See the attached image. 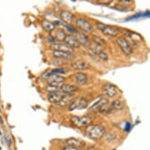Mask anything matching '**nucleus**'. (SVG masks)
I'll list each match as a JSON object with an SVG mask.
<instances>
[{
  "label": "nucleus",
  "mask_w": 150,
  "mask_h": 150,
  "mask_svg": "<svg viewBox=\"0 0 150 150\" xmlns=\"http://www.w3.org/2000/svg\"><path fill=\"white\" fill-rule=\"evenodd\" d=\"M85 133L86 136L92 139V140H99L103 138L106 130L105 127L100 125V124H90L86 127Z\"/></svg>",
  "instance_id": "obj_1"
},
{
  "label": "nucleus",
  "mask_w": 150,
  "mask_h": 150,
  "mask_svg": "<svg viewBox=\"0 0 150 150\" xmlns=\"http://www.w3.org/2000/svg\"><path fill=\"white\" fill-rule=\"evenodd\" d=\"M95 26L102 34H104L106 36L116 37L120 33V30L117 27H116V26L105 25V24L98 22V21L96 22Z\"/></svg>",
  "instance_id": "obj_2"
},
{
  "label": "nucleus",
  "mask_w": 150,
  "mask_h": 150,
  "mask_svg": "<svg viewBox=\"0 0 150 150\" xmlns=\"http://www.w3.org/2000/svg\"><path fill=\"white\" fill-rule=\"evenodd\" d=\"M92 118L89 116H74L70 119V122L78 128L86 127L92 123Z\"/></svg>",
  "instance_id": "obj_3"
},
{
  "label": "nucleus",
  "mask_w": 150,
  "mask_h": 150,
  "mask_svg": "<svg viewBox=\"0 0 150 150\" xmlns=\"http://www.w3.org/2000/svg\"><path fill=\"white\" fill-rule=\"evenodd\" d=\"M116 44L118 45L119 48L123 52L125 55H130L133 54V47H131V45L129 42L126 38L124 37H117L116 40Z\"/></svg>",
  "instance_id": "obj_4"
},
{
  "label": "nucleus",
  "mask_w": 150,
  "mask_h": 150,
  "mask_svg": "<svg viewBox=\"0 0 150 150\" xmlns=\"http://www.w3.org/2000/svg\"><path fill=\"white\" fill-rule=\"evenodd\" d=\"M75 22H76V27L80 30V32L84 34H91L93 32V25L86 19L78 18V19H76Z\"/></svg>",
  "instance_id": "obj_5"
},
{
  "label": "nucleus",
  "mask_w": 150,
  "mask_h": 150,
  "mask_svg": "<svg viewBox=\"0 0 150 150\" xmlns=\"http://www.w3.org/2000/svg\"><path fill=\"white\" fill-rule=\"evenodd\" d=\"M68 93H64L61 91H55V92H50L47 95V99L48 101L52 104H55L59 105L60 103L63 101L64 97L66 96Z\"/></svg>",
  "instance_id": "obj_6"
},
{
  "label": "nucleus",
  "mask_w": 150,
  "mask_h": 150,
  "mask_svg": "<svg viewBox=\"0 0 150 150\" xmlns=\"http://www.w3.org/2000/svg\"><path fill=\"white\" fill-rule=\"evenodd\" d=\"M88 48L94 55H96L97 57H99V58L101 60H102L103 62H108V54L104 50L102 47H99V46H97V45L93 44H93L90 45V47H89Z\"/></svg>",
  "instance_id": "obj_7"
},
{
  "label": "nucleus",
  "mask_w": 150,
  "mask_h": 150,
  "mask_svg": "<svg viewBox=\"0 0 150 150\" xmlns=\"http://www.w3.org/2000/svg\"><path fill=\"white\" fill-rule=\"evenodd\" d=\"M102 93H103L104 96H105V98H112L117 95L118 91L115 85L110 83H107L104 85Z\"/></svg>",
  "instance_id": "obj_8"
},
{
  "label": "nucleus",
  "mask_w": 150,
  "mask_h": 150,
  "mask_svg": "<svg viewBox=\"0 0 150 150\" xmlns=\"http://www.w3.org/2000/svg\"><path fill=\"white\" fill-rule=\"evenodd\" d=\"M60 17L62 22L66 24V25H71L76 21L75 15L69 10H62L60 13Z\"/></svg>",
  "instance_id": "obj_9"
},
{
  "label": "nucleus",
  "mask_w": 150,
  "mask_h": 150,
  "mask_svg": "<svg viewBox=\"0 0 150 150\" xmlns=\"http://www.w3.org/2000/svg\"><path fill=\"white\" fill-rule=\"evenodd\" d=\"M53 56L55 59L63 60V61H73L76 58V55L71 52L65 51H53Z\"/></svg>",
  "instance_id": "obj_10"
},
{
  "label": "nucleus",
  "mask_w": 150,
  "mask_h": 150,
  "mask_svg": "<svg viewBox=\"0 0 150 150\" xmlns=\"http://www.w3.org/2000/svg\"><path fill=\"white\" fill-rule=\"evenodd\" d=\"M47 79L48 85L57 86L60 88H61L62 85H63L65 82V78L62 76H59V75H53V76H50L49 78H47Z\"/></svg>",
  "instance_id": "obj_11"
},
{
  "label": "nucleus",
  "mask_w": 150,
  "mask_h": 150,
  "mask_svg": "<svg viewBox=\"0 0 150 150\" xmlns=\"http://www.w3.org/2000/svg\"><path fill=\"white\" fill-rule=\"evenodd\" d=\"M50 49L52 51H65V52H71L73 53L74 50L72 48L68 46L65 43H62V42H55L53 44L50 45Z\"/></svg>",
  "instance_id": "obj_12"
},
{
  "label": "nucleus",
  "mask_w": 150,
  "mask_h": 150,
  "mask_svg": "<svg viewBox=\"0 0 150 150\" xmlns=\"http://www.w3.org/2000/svg\"><path fill=\"white\" fill-rule=\"evenodd\" d=\"M71 69L79 71H83L88 70L91 68V65L85 61H76L71 63Z\"/></svg>",
  "instance_id": "obj_13"
},
{
  "label": "nucleus",
  "mask_w": 150,
  "mask_h": 150,
  "mask_svg": "<svg viewBox=\"0 0 150 150\" xmlns=\"http://www.w3.org/2000/svg\"><path fill=\"white\" fill-rule=\"evenodd\" d=\"M109 101H108V98H101L97 101L94 104H93L92 105L88 108V111L91 113H96V112H98L99 109L101 108V106L105 105L106 103H108Z\"/></svg>",
  "instance_id": "obj_14"
},
{
  "label": "nucleus",
  "mask_w": 150,
  "mask_h": 150,
  "mask_svg": "<svg viewBox=\"0 0 150 150\" xmlns=\"http://www.w3.org/2000/svg\"><path fill=\"white\" fill-rule=\"evenodd\" d=\"M64 42L65 44L72 48V49H79L80 47V44L76 40V38L73 35H66V37L64 40Z\"/></svg>",
  "instance_id": "obj_15"
},
{
  "label": "nucleus",
  "mask_w": 150,
  "mask_h": 150,
  "mask_svg": "<svg viewBox=\"0 0 150 150\" xmlns=\"http://www.w3.org/2000/svg\"><path fill=\"white\" fill-rule=\"evenodd\" d=\"M75 37L76 38V40H78V42H79L80 46L83 45V47H90V45L91 44L87 35H86V34L83 33V32L78 31V32L75 34Z\"/></svg>",
  "instance_id": "obj_16"
},
{
  "label": "nucleus",
  "mask_w": 150,
  "mask_h": 150,
  "mask_svg": "<svg viewBox=\"0 0 150 150\" xmlns=\"http://www.w3.org/2000/svg\"><path fill=\"white\" fill-rule=\"evenodd\" d=\"M74 79L77 84L81 85V86L88 83V76L86 73H84L83 71H78L74 74Z\"/></svg>",
  "instance_id": "obj_17"
},
{
  "label": "nucleus",
  "mask_w": 150,
  "mask_h": 150,
  "mask_svg": "<svg viewBox=\"0 0 150 150\" xmlns=\"http://www.w3.org/2000/svg\"><path fill=\"white\" fill-rule=\"evenodd\" d=\"M66 143L69 146H72V147L77 148V149H81L83 148L86 145L85 142L83 140H80L79 138H68L66 140Z\"/></svg>",
  "instance_id": "obj_18"
},
{
  "label": "nucleus",
  "mask_w": 150,
  "mask_h": 150,
  "mask_svg": "<svg viewBox=\"0 0 150 150\" xmlns=\"http://www.w3.org/2000/svg\"><path fill=\"white\" fill-rule=\"evenodd\" d=\"M51 36L54 39V40L56 41V42H64V39L66 37V34L65 32L62 29L56 30L54 29L53 32H51Z\"/></svg>",
  "instance_id": "obj_19"
},
{
  "label": "nucleus",
  "mask_w": 150,
  "mask_h": 150,
  "mask_svg": "<svg viewBox=\"0 0 150 150\" xmlns=\"http://www.w3.org/2000/svg\"><path fill=\"white\" fill-rule=\"evenodd\" d=\"M78 86L76 85H72V84H68L64 83L62 85L60 91L64 93H68V94H73V93L76 92L78 91Z\"/></svg>",
  "instance_id": "obj_20"
},
{
  "label": "nucleus",
  "mask_w": 150,
  "mask_h": 150,
  "mask_svg": "<svg viewBox=\"0 0 150 150\" xmlns=\"http://www.w3.org/2000/svg\"><path fill=\"white\" fill-rule=\"evenodd\" d=\"M41 25H42L43 30H45L47 32H49V33H51L56 28L54 26L53 21H50L47 20V19H43Z\"/></svg>",
  "instance_id": "obj_21"
},
{
  "label": "nucleus",
  "mask_w": 150,
  "mask_h": 150,
  "mask_svg": "<svg viewBox=\"0 0 150 150\" xmlns=\"http://www.w3.org/2000/svg\"><path fill=\"white\" fill-rule=\"evenodd\" d=\"M112 108L114 111H120L123 110L124 108V104L121 100L120 99H116L112 101V103L110 104Z\"/></svg>",
  "instance_id": "obj_22"
},
{
  "label": "nucleus",
  "mask_w": 150,
  "mask_h": 150,
  "mask_svg": "<svg viewBox=\"0 0 150 150\" xmlns=\"http://www.w3.org/2000/svg\"><path fill=\"white\" fill-rule=\"evenodd\" d=\"M114 112V110L112 108V106L109 103H106L105 105L101 106L100 109H99L98 112H100L101 114H104V115H108V114L112 113Z\"/></svg>",
  "instance_id": "obj_23"
},
{
  "label": "nucleus",
  "mask_w": 150,
  "mask_h": 150,
  "mask_svg": "<svg viewBox=\"0 0 150 150\" xmlns=\"http://www.w3.org/2000/svg\"><path fill=\"white\" fill-rule=\"evenodd\" d=\"M92 40H93V44L99 46V47H105L106 46V41L104 39H102L101 37L98 36V35H93L92 36Z\"/></svg>",
  "instance_id": "obj_24"
},
{
  "label": "nucleus",
  "mask_w": 150,
  "mask_h": 150,
  "mask_svg": "<svg viewBox=\"0 0 150 150\" xmlns=\"http://www.w3.org/2000/svg\"><path fill=\"white\" fill-rule=\"evenodd\" d=\"M79 101H80V98H79L71 99V101H70V103L68 105L69 110L73 111L75 109H78L79 106Z\"/></svg>",
  "instance_id": "obj_25"
},
{
  "label": "nucleus",
  "mask_w": 150,
  "mask_h": 150,
  "mask_svg": "<svg viewBox=\"0 0 150 150\" xmlns=\"http://www.w3.org/2000/svg\"><path fill=\"white\" fill-rule=\"evenodd\" d=\"M149 17V11H146V12H144L143 13H137V14L134 15L132 17H129L127 19H126V21H132L135 20V19H138V18H141V17Z\"/></svg>",
  "instance_id": "obj_26"
},
{
  "label": "nucleus",
  "mask_w": 150,
  "mask_h": 150,
  "mask_svg": "<svg viewBox=\"0 0 150 150\" xmlns=\"http://www.w3.org/2000/svg\"><path fill=\"white\" fill-rule=\"evenodd\" d=\"M88 105V101L85 98H80V101H79V106L78 109H83V108H86Z\"/></svg>",
  "instance_id": "obj_27"
},
{
  "label": "nucleus",
  "mask_w": 150,
  "mask_h": 150,
  "mask_svg": "<svg viewBox=\"0 0 150 150\" xmlns=\"http://www.w3.org/2000/svg\"><path fill=\"white\" fill-rule=\"evenodd\" d=\"M113 0H97V3L103 5H109Z\"/></svg>",
  "instance_id": "obj_28"
},
{
  "label": "nucleus",
  "mask_w": 150,
  "mask_h": 150,
  "mask_svg": "<svg viewBox=\"0 0 150 150\" xmlns=\"http://www.w3.org/2000/svg\"><path fill=\"white\" fill-rule=\"evenodd\" d=\"M119 2L121 3H123V4H127V5H129V4H131L133 3L132 0H118Z\"/></svg>",
  "instance_id": "obj_29"
},
{
  "label": "nucleus",
  "mask_w": 150,
  "mask_h": 150,
  "mask_svg": "<svg viewBox=\"0 0 150 150\" xmlns=\"http://www.w3.org/2000/svg\"><path fill=\"white\" fill-rule=\"evenodd\" d=\"M86 150H102L100 148L97 147V146H94V145H91V146H89V147L86 148Z\"/></svg>",
  "instance_id": "obj_30"
},
{
  "label": "nucleus",
  "mask_w": 150,
  "mask_h": 150,
  "mask_svg": "<svg viewBox=\"0 0 150 150\" xmlns=\"http://www.w3.org/2000/svg\"><path fill=\"white\" fill-rule=\"evenodd\" d=\"M63 150H79V149H77V148H75V147H72V146H66L65 148L63 149Z\"/></svg>",
  "instance_id": "obj_31"
},
{
  "label": "nucleus",
  "mask_w": 150,
  "mask_h": 150,
  "mask_svg": "<svg viewBox=\"0 0 150 150\" xmlns=\"http://www.w3.org/2000/svg\"><path fill=\"white\" fill-rule=\"evenodd\" d=\"M5 139H6V143L8 144V145H11V138H10V136H8V135L6 136Z\"/></svg>",
  "instance_id": "obj_32"
},
{
  "label": "nucleus",
  "mask_w": 150,
  "mask_h": 150,
  "mask_svg": "<svg viewBox=\"0 0 150 150\" xmlns=\"http://www.w3.org/2000/svg\"><path fill=\"white\" fill-rule=\"evenodd\" d=\"M72 1H73V2H76V0H72Z\"/></svg>",
  "instance_id": "obj_33"
}]
</instances>
